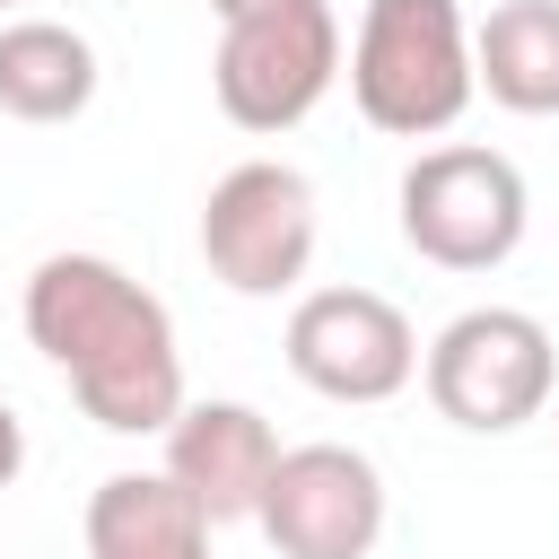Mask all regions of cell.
Segmentation results:
<instances>
[{"label": "cell", "mask_w": 559, "mask_h": 559, "mask_svg": "<svg viewBox=\"0 0 559 559\" xmlns=\"http://www.w3.org/2000/svg\"><path fill=\"white\" fill-rule=\"evenodd\" d=\"M17 472H26V419H17L9 402H0V489H9Z\"/></svg>", "instance_id": "cell-13"}, {"label": "cell", "mask_w": 559, "mask_h": 559, "mask_svg": "<svg viewBox=\"0 0 559 559\" xmlns=\"http://www.w3.org/2000/svg\"><path fill=\"white\" fill-rule=\"evenodd\" d=\"M472 17L463 0H367L349 35V105L384 140H437L472 105Z\"/></svg>", "instance_id": "cell-2"}, {"label": "cell", "mask_w": 559, "mask_h": 559, "mask_svg": "<svg viewBox=\"0 0 559 559\" xmlns=\"http://www.w3.org/2000/svg\"><path fill=\"white\" fill-rule=\"evenodd\" d=\"M0 9H17V0H0Z\"/></svg>", "instance_id": "cell-15"}, {"label": "cell", "mask_w": 559, "mask_h": 559, "mask_svg": "<svg viewBox=\"0 0 559 559\" xmlns=\"http://www.w3.org/2000/svg\"><path fill=\"white\" fill-rule=\"evenodd\" d=\"M96 44L61 17H0V114L17 122H79L96 105Z\"/></svg>", "instance_id": "cell-11"}, {"label": "cell", "mask_w": 559, "mask_h": 559, "mask_svg": "<svg viewBox=\"0 0 559 559\" xmlns=\"http://www.w3.org/2000/svg\"><path fill=\"white\" fill-rule=\"evenodd\" d=\"M419 384H428L437 419H454L472 437H507V428L550 411L559 358H550L542 314H524V306H463L419 349Z\"/></svg>", "instance_id": "cell-4"}, {"label": "cell", "mask_w": 559, "mask_h": 559, "mask_svg": "<svg viewBox=\"0 0 559 559\" xmlns=\"http://www.w3.org/2000/svg\"><path fill=\"white\" fill-rule=\"evenodd\" d=\"M166 437V480L210 515V524H253L262 507V480L280 463V428L253 411V402H192L157 428Z\"/></svg>", "instance_id": "cell-9"}, {"label": "cell", "mask_w": 559, "mask_h": 559, "mask_svg": "<svg viewBox=\"0 0 559 559\" xmlns=\"http://www.w3.org/2000/svg\"><path fill=\"white\" fill-rule=\"evenodd\" d=\"M26 341L70 376V402L105 437H148L183 411L175 314L105 253H44L17 297Z\"/></svg>", "instance_id": "cell-1"}, {"label": "cell", "mask_w": 559, "mask_h": 559, "mask_svg": "<svg viewBox=\"0 0 559 559\" xmlns=\"http://www.w3.org/2000/svg\"><path fill=\"white\" fill-rule=\"evenodd\" d=\"M341 79V17L332 0H288L218 26L210 96L236 131H297Z\"/></svg>", "instance_id": "cell-5"}, {"label": "cell", "mask_w": 559, "mask_h": 559, "mask_svg": "<svg viewBox=\"0 0 559 559\" xmlns=\"http://www.w3.org/2000/svg\"><path fill=\"white\" fill-rule=\"evenodd\" d=\"M87 559H210V515L166 472H114L87 489Z\"/></svg>", "instance_id": "cell-10"}, {"label": "cell", "mask_w": 559, "mask_h": 559, "mask_svg": "<svg viewBox=\"0 0 559 559\" xmlns=\"http://www.w3.org/2000/svg\"><path fill=\"white\" fill-rule=\"evenodd\" d=\"M253 9H288V0H210V17L227 26V17H253Z\"/></svg>", "instance_id": "cell-14"}, {"label": "cell", "mask_w": 559, "mask_h": 559, "mask_svg": "<svg viewBox=\"0 0 559 559\" xmlns=\"http://www.w3.org/2000/svg\"><path fill=\"white\" fill-rule=\"evenodd\" d=\"M472 87L498 114H559V0H498L472 26Z\"/></svg>", "instance_id": "cell-12"}, {"label": "cell", "mask_w": 559, "mask_h": 559, "mask_svg": "<svg viewBox=\"0 0 559 559\" xmlns=\"http://www.w3.org/2000/svg\"><path fill=\"white\" fill-rule=\"evenodd\" d=\"M280 349H288V376H297L306 393L349 402V411L393 402V393L419 376V332H411V314H402L393 297H376V288H306V297L288 306Z\"/></svg>", "instance_id": "cell-7"}, {"label": "cell", "mask_w": 559, "mask_h": 559, "mask_svg": "<svg viewBox=\"0 0 559 559\" xmlns=\"http://www.w3.org/2000/svg\"><path fill=\"white\" fill-rule=\"evenodd\" d=\"M262 542L280 559H376L384 542V472L358 445H280L262 507H253Z\"/></svg>", "instance_id": "cell-8"}, {"label": "cell", "mask_w": 559, "mask_h": 559, "mask_svg": "<svg viewBox=\"0 0 559 559\" xmlns=\"http://www.w3.org/2000/svg\"><path fill=\"white\" fill-rule=\"evenodd\" d=\"M314 236H323V210H314V183L280 157H245L210 183L201 201V262L218 288L236 297H288L314 262Z\"/></svg>", "instance_id": "cell-6"}, {"label": "cell", "mask_w": 559, "mask_h": 559, "mask_svg": "<svg viewBox=\"0 0 559 559\" xmlns=\"http://www.w3.org/2000/svg\"><path fill=\"white\" fill-rule=\"evenodd\" d=\"M393 218H402V245L437 271H498L524 227H533V192L515 175L507 148H480V140H445V148H419L393 183Z\"/></svg>", "instance_id": "cell-3"}]
</instances>
